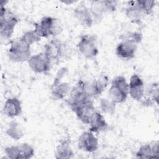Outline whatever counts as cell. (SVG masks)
<instances>
[{
  "mask_svg": "<svg viewBox=\"0 0 159 159\" xmlns=\"http://www.w3.org/2000/svg\"><path fill=\"white\" fill-rule=\"evenodd\" d=\"M34 30L41 37L47 38L50 36L56 37L60 35L63 27L60 21L52 16H43L39 22L34 23Z\"/></svg>",
  "mask_w": 159,
  "mask_h": 159,
  "instance_id": "obj_1",
  "label": "cell"
},
{
  "mask_svg": "<svg viewBox=\"0 0 159 159\" xmlns=\"http://www.w3.org/2000/svg\"><path fill=\"white\" fill-rule=\"evenodd\" d=\"M129 95V85L124 76H117L111 81L108 98L115 104L124 102Z\"/></svg>",
  "mask_w": 159,
  "mask_h": 159,
  "instance_id": "obj_2",
  "label": "cell"
},
{
  "mask_svg": "<svg viewBox=\"0 0 159 159\" xmlns=\"http://www.w3.org/2000/svg\"><path fill=\"white\" fill-rule=\"evenodd\" d=\"M19 19L4 5L1 6L0 34L2 39H9L12 35Z\"/></svg>",
  "mask_w": 159,
  "mask_h": 159,
  "instance_id": "obj_3",
  "label": "cell"
},
{
  "mask_svg": "<svg viewBox=\"0 0 159 159\" xmlns=\"http://www.w3.org/2000/svg\"><path fill=\"white\" fill-rule=\"evenodd\" d=\"M7 55L9 60L13 62L27 61L32 56L30 45L19 39L12 40L10 42Z\"/></svg>",
  "mask_w": 159,
  "mask_h": 159,
  "instance_id": "obj_4",
  "label": "cell"
},
{
  "mask_svg": "<svg viewBox=\"0 0 159 159\" xmlns=\"http://www.w3.org/2000/svg\"><path fill=\"white\" fill-rule=\"evenodd\" d=\"M77 48L85 58L88 59L95 58L99 53L96 36L93 34L81 35L77 44Z\"/></svg>",
  "mask_w": 159,
  "mask_h": 159,
  "instance_id": "obj_5",
  "label": "cell"
},
{
  "mask_svg": "<svg viewBox=\"0 0 159 159\" xmlns=\"http://www.w3.org/2000/svg\"><path fill=\"white\" fill-rule=\"evenodd\" d=\"M67 71V68H61L58 71L55 78H54L53 82L50 87V91L52 97L55 100L63 99L70 93L71 89L70 84L61 81L62 78Z\"/></svg>",
  "mask_w": 159,
  "mask_h": 159,
  "instance_id": "obj_6",
  "label": "cell"
},
{
  "mask_svg": "<svg viewBox=\"0 0 159 159\" xmlns=\"http://www.w3.org/2000/svg\"><path fill=\"white\" fill-rule=\"evenodd\" d=\"M117 2L116 1H93L91 2L89 9L94 22H98L107 12H114L116 9Z\"/></svg>",
  "mask_w": 159,
  "mask_h": 159,
  "instance_id": "obj_7",
  "label": "cell"
},
{
  "mask_svg": "<svg viewBox=\"0 0 159 159\" xmlns=\"http://www.w3.org/2000/svg\"><path fill=\"white\" fill-rule=\"evenodd\" d=\"M83 89L86 96L90 98L96 97L101 94L106 89L109 83L106 76H101L98 79L92 81L80 80Z\"/></svg>",
  "mask_w": 159,
  "mask_h": 159,
  "instance_id": "obj_8",
  "label": "cell"
},
{
  "mask_svg": "<svg viewBox=\"0 0 159 159\" xmlns=\"http://www.w3.org/2000/svg\"><path fill=\"white\" fill-rule=\"evenodd\" d=\"M30 68L37 73H47L50 70L51 60L43 52L32 55L27 61Z\"/></svg>",
  "mask_w": 159,
  "mask_h": 159,
  "instance_id": "obj_9",
  "label": "cell"
},
{
  "mask_svg": "<svg viewBox=\"0 0 159 159\" xmlns=\"http://www.w3.org/2000/svg\"><path fill=\"white\" fill-rule=\"evenodd\" d=\"M71 109L78 119L85 124H89L93 114L96 111L91 98L83 103L71 107Z\"/></svg>",
  "mask_w": 159,
  "mask_h": 159,
  "instance_id": "obj_10",
  "label": "cell"
},
{
  "mask_svg": "<svg viewBox=\"0 0 159 159\" xmlns=\"http://www.w3.org/2000/svg\"><path fill=\"white\" fill-rule=\"evenodd\" d=\"M65 45L54 37L43 46V53L52 61H58L64 55Z\"/></svg>",
  "mask_w": 159,
  "mask_h": 159,
  "instance_id": "obj_11",
  "label": "cell"
},
{
  "mask_svg": "<svg viewBox=\"0 0 159 159\" xmlns=\"http://www.w3.org/2000/svg\"><path fill=\"white\" fill-rule=\"evenodd\" d=\"M98 145V139L89 130L83 132L78 138V147L81 150L93 153L97 150Z\"/></svg>",
  "mask_w": 159,
  "mask_h": 159,
  "instance_id": "obj_12",
  "label": "cell"
},
{
  "mask_svg": "<svg viewBox=\"0 0 159 159\" xmlns=\"http://www.w3.org/2000/svg\"><path fill=\"white\" fill-rule=\"evenodd\" d=\"M129 94L131 98L137 101H140L145 95L144 82L137 74H133L129 80Z\"/></svg>",
  "mask_w": 159,
  "mask_h": 159,
  "instance_id": "obj_13",
  "label": "cell"
},
{
  "mask_svg": "<svg viewBox=\"0 0 159 159\" xmlns=\"http://www.w3.org/2000/svg\"><path fill=\"white\" fill-rule=\"evenodd\" d=\"M138 44L125 40H122L116 48V54L120 59L129 60L134 58Z\"/></svg>",
  "mask_w": 159,
  "mask_h": 159,
  "instance_id": "obj_14",
  "label": "cell"
},
{
  "mask_svg": "<svg viewBox=\"0 0 159 159\" xmlns=\"http://www.w3.org/2000/svg\"><path fill=\"white\" fill-rule=\"evenodd\" d=\"M73 16L78 22L84 27H90L94 23L89 7L83 3H81L74 9Z\"/></svg>",
  "mask_w": 159,
  "mask_h": 159,
  "instance_id": "obj_15",
  "label": "cell"
},
{
  "mask_svg": "<svg viewBox=\"0 0 159 159\" xmlns=\"http://www.w3.org/2000/svg\"><path fill=\"white\" fill-rule=\"evenodd\" d=\"M89 98H90L88 97L84 92L81 86V81L80 80L77 84L71 89L68 94V98L66 102L68 105L71 107L84 102Z\"/></svg>",
  "mask_w": 159,
  "mask_h": 159,
  "instance_id": "obj_16",
  "label": "cell"
},
{
  "mask_svg": "<svg viewBox=\"0 0 159 159\" xmlns=\"http://www.w3.org/2000/svg\"><path fill=\"white\" fill-rule=\"evenodd\" d=\"M22 110V103L17 97L7 98L2 107L3 114L8 117L13 118L19 116Z\"/></svg>",
  "mask_w": 159,
  "mask_h": 159,
  "instance_id": "obj_17",
  "label": "cell"
},
{
  "mask_svg": "<svg viewBox=\"0 0 159 159\" xmlns=\"http://www.w3.org/2000/svg\"><path fill=\"white\" fill-rule=\"evenodd\" d=\"M125 14L132 22L136 24H139L146 16L136 1L129 2L125 9Z\"/></svg>",
  "mask_w": 159,
  "mask_h": 159,
  "instance_id": "obj_18",
  "label": "cell"
},
{
  "mask_svg": "<svg viewBox=\"0 0 159 159\" xmlns=\"http://www.w3.org/2000/svg\"><path fill=\"white\" fill-rule=\"evenodd\" d=\"M88 125H89V130L92 132H102L109 127L104 116L97 111L93 114Z\"/></svg>",
  "mask_w": 159,
  "mask_h": 159,
  "instance_id": "obj_19",
  "label": "cell"
},
{
  "mask_svg": "<svg viewBox=\"0 0 159 159\" xmlns=\"http://www.w3.org/2000/svg\"><path fill=\"white\" fill-rule=\"evenodd\" d=\"M74 153L70 147V141L66 139L61 141L56 147L55 157L57 159H69L73 158Z\"/></svg>",
  "mask_w": 159,
  "mask_h": 159,
  "instance_id": "obj_20",
  "label": "cell"
},
{
  "mask_svg": "<svg viewBox=\"0 0 159 159\" xmlns=\"http://www.w3.org/2000/svg\"><path fill=\"white\" fill-rule=\"evenodd\" d=\"M159 86L158 83H153L147 89L146 98L142 99V104L144 106H151L154 103L158 104Z\"/></svg>",
  "mask_w": 159,
  "mask_h": 159,
  "instance_id": "obj_21",
  "label": "cell"
},
{
  "mask_svg": "<svg viewBox=\"0 0 159 159\" xmlns=\"http://www.w3.org/2000/svg\"><path fill=\"white\" fill-rule=\"evenodd\" d=\"M6 134L10 138L16 140H19L24 135L21 125L16 121H12L9 124Z\"/></svg>",
  "mask_w": 159,
  "mask_h": 159,
  "instance_id": "obj_22",
  "label": "cell"
},
{
  "mask_svg": "<svg viewBox=\"0 0 159 159\" xmlns=\"http://www.w3.org/2000/svg\"><path fill=\"white\" fill-rule=\"evenodd\" d=\"M18 148L19 159H29L34 155V148L28 143H22L18 145Z\"/></svg>",
  "mask_w": 159,
  "mask_h": 159,
  "instance_id": "obj_23",
  "label": "cell"
},
{
  "mask_svg": "<svg viewBox=\"0 0 159 159\" xmlns=\"http://www.w3.org/2000/svg\"><path fill=\"white\" fill-rule=\"evenodd\" d=\"M41 37L38 34V33L34 29L32 30H28L25 32L20 38L21 40L25 42L26 43L31 45L32 44L40 41Z\"/></svg>",
  "mask_w": 159,
  "mask_h": 159,
  "instance_id": "obj_24",
  "label": "cell"
},
{
  "mask_svg": "<svg viewBox=\"0 0 159 159\" xmlns=\"http://www.w3.org/2000/svg\"><path fill=\"white\" fill-rule=\"evenodd\" d=\"M136 157L138 158L142 159H149V158H154L150 143H146L142 145L137 152L135 153Z\"/></svg>",
  "mask_w": 159,
  "mask_h": 159,
  "instance_id": "obj_25",
  "label": "cell"
},
{
  "mask_svg": "<svg viewBox=\"0 0 159 159\" xmlns=\"http://www.w3.org/2000/svg\"><path fill=\"white\" fill-rule=\"evenodd\" d=\"M100 108L101 111L106 114H113L116 110V104L109 98H102L100 100Z\"/></svg>",
  "mask_w": 159,
  "mask_h": 159,
  "instance_id": "obj_26",
  "label": "cell"
},
{
  "mask_svg": "<svg viewBox=\"0 0 159 159\" xmlns=\"http://www.w3.org/2000/svg\"><path fill=\"white\" fill-rule=\"evenodd\" d=\"M120 40H129L132 42H134L137 44H139L142 39V34L140 32H127L124 34L120 36Z\"/></svg>",
  "mask_w": 159,
  "mask_h": 159,
  "instance_id": "obj_27",
  "label": "cell"
},
{
  "mask_svg": "<svg viewBox=\"0 0 159 159\" xmlns=\"http://www.w3.org/2000/svg\"><path fill=\"white\" fill-rule=\"evenodd\" d=\"M138 5L142 9L145 14L150 15L153 12V9L155 6V1L151 0H138L136 1Z\"/></svg>",
  "mask_w": 159,
  "mask_h": 159,
  "instance_id": "obj_28",
  "label": "cell"
},
{
  "mask_svg": "<svg viewBox=\"0 0 159 159\" xmlns=\"http://www.w3.org/2000/svg\"><path fill=\"white\" fill-rule=\"evenodd\" d=\"M4 153L7 158L19 159V152L18 145L6 147L4 148Z\"/></svg>",
  "mask_w": 159,
  "mask_h": 159,
  "instance_id": "obj_29",
  "label": "cell"
},
{
  "mask_svg": "<svg viewBox=\"0 0 159 159\" xmlns=\"http://www.w3.org/2000/svg\"><path fill=\"white\" fill-rule=\"evenodd\" d=\"M152 152L154 158H159V142L158 141H152L150 143Z\"/></svg>",
  "mask_w": 159,
  "mask_h": 159,
  "instance_id": "obj_30",
  "label": "cell"
}]
</instances>
